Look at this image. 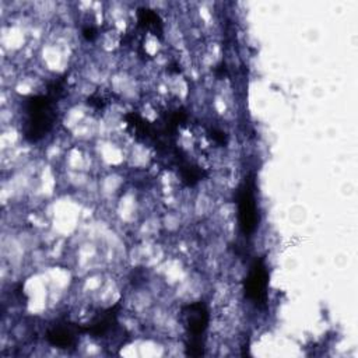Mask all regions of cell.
<instances>
[{
	"label": "cell",
	"mask_w": 358,
	"mask_h": 358,
	"mask_svg": "<svg viewBox=\"0 0 358 358\" xmlns=\"http://www.w3.org/2000/svg\"><path fill=\"white\" fill-rule=\"evenodd\" d=\"M27 115L25 136L31 140H38L50 129L53 122V108L50 99L43 95L31 98V101H28Z\"/></svg>",
	"instance_id": "1"
},
{
	"label": "cell",
	"mask_w": 358,
	"mask_h": 358,
	"mask_svg": "<svg viewBox=\"0 0 358 358\" xmlns=\"http://www.w3.org/2000/svg\"><path fill=\"white\" fill-rule=\"evenodd\" d=\"M256 204L253 193L246 185L239 194V221L241 228L245 234H250L256 227Z\"/></svg>",
	"instance_id": "2"
},
{
	"label": "cell",
	"mask_w": 358,
	"mask_h": 358,
	"mask_svg": "<svg viewBox=\"0 0 358 358\" xmlns=\"http://www.w3.org/2000/svg\"><path fill=\"white\" fill-rule=\"evenodd\" d=\"M267 271L260 262H256L246 280V294L253 301H264L266 298Z\"/></svg>",
	"instance_id": "3"
},
{
	"label": "cell",
	"mask_w": 358,
	"mask_h": 358,
	"mask_svg": "<svg viewBox=\"0 0 358 358\" xmlns=\"http://www.w3.org/2000/svg\"><path fill=\"white\" fill-rule=\"evenodd\" d=\"M138 20H140V24L144 25L145 28H150L152 31H157V28L161 29V20L158 14L154 13L152 10H147V8L138 10Z\"/></svg>",
	"instance_id": "4"
},
{
	"label": "cell",
	"mask_w": 358,
	"mask_h": 358,
	"mask_svg": "<svg viewBox=\"0 0 358 358\" xmlns=\"http://www.w3.org/2000/svg\"><path fill=\"white\" fill-rule=\"evenodd\" d=\"M84 36H85L87 39H94V36H95V29H94L92 27H87V28L84 29Z\"/></svg>",
	"instance_id": "5"
}]
</instances>
